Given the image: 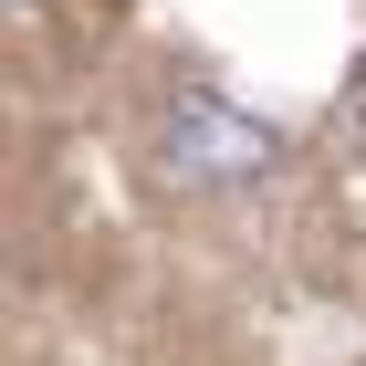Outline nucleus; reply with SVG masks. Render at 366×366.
I'll return each instance as SVG.
<instances>
[{"mask_svg": "<svg viewBox=\"0 0 366 366\" xmlns=\"http://www.w3.org/2000/svg\"><path fill=\"white\" fill-rule=\"evenodd\" d=\"M272 157H282V137L252 126L241 105H220V94H178V105H168V168H178V178L230 189V178H262Z\"/></svg>", "mask_w": 366, "mask_h": 366, "instance_id": "nucleus-1", "label": "nucleus"}]
</instances>
